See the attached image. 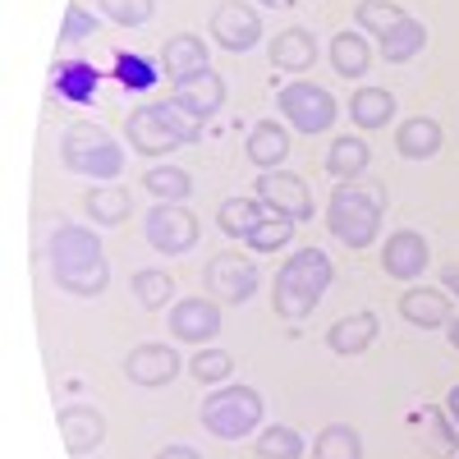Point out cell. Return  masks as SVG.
<instances>
[{
  "instance_id": "cell-29",
  "label": "cell",
  "mask_w": 459,
  "mask_h": 459,
  "mask_svg": "<svg viewBox=\"0 0 459 459\" xmlns=\"http://www.w3.org/2000/svg\"><path fill=\"white\" fill-rule=\"evenodd\" d=\"M110 74H115V83H120L129 97H138V92H152V88H157L161 60H147V56H138V51H115Z\"/></svg>"
},
{
  "instance_id": "cell-36",
  "label": "cell",
  "mask_w": 459,
  "mask_h": 459,
  "mask_svg": "<svg viewBox=\"0 0 459 459\" xmlns=\"http://www.w3.org/2000/svg\"><path fill=\"white\" fill-rule=\"evenodd\" d=\"M418 413H423V423H428L432 455H437V459H455V450H459V428L450 423V413H446V409H437V404L418 409Z\"/></svg>"
},
{
  "instance_id": "cell-25",
  "label": "cell",
  "mask_w": 459,
  "mask_h": 459,
  "mask_svg": "<svg viewBox=\"0 0 459 459\" xmlns=\"http://www.w3.org/2000/svg\"><path fill=\"white\" fill-rule=\"evenodd\" d=\"M441 143H446V134H441V125L432 120V115H413V120H404V125L395 129V147H400L404 161H428V157H437Z\"/></svg>"
},
{
  "instance_id": "cell-23",
  "label": "cell",
  "mask_w": 459,
  "mask_h": 459,
  "mask_svg": "<svg viewBox=\"0 0 459 459\" xmlns=\"http://www.w3.org/2000/svg\"><path fill=\"white\" fill-rule=\"evenodd\" d=\"M83 212L101 225V230H110V225H125L129 216H134V198H129V188L125 184H92L88 194H83Z\"/></svg>"
},
{
  "instance_id": "cell-31",
  "label": "cell",
  "mask_w": 459,
  "mask_h": 459,
  "mask_svg": "<svg viewBox=\"0 0 459 459\" xmlns=\"http://www.w3.org/2000/svg\"><path fill=\"white\" fill-rule=\"evenodd\" d=\"M143 188L157 203H184L188 194H194V175H188L184 166H152L143 175Z\"/></svg>"
},
{
  "instance_id": "cell-35",
  "label": "cell",
  "mask_w": 459,
  "mask_h": 459,
  "mask_svg": "<svg viewBox=\"0 0 459 459\" xmlns=\"http://www.w3.org/2000/svg\"><path fill=\"white\" fill-rule=\"evenodd\" d=\"M294 239V221H285V216H266V221H257L248 235H244V244L253 248V253H281L285 244Z\"/></svg>"
},
{
  "instance_id": "cell-22",
  "label": "cell",
  "mask_w": 459,
  "mask_h": 459,
  "mask_svg": "<svg viewBox=\"0 0 459 459\" xmlns=\"http://www.w3.org/2000/svg\"><path fill=\"white\" fill-rule=\"evenodd\" d=\"M326 56H331V69L340 74V79H363V74L372 69L368 32H359V28L335 32V37H331V47H326Z\"/></svg>"
},
{
  "instance_id": "cell-11",
  "label": "cell",
  "mask_w": 459,
  "mask_h": 459,
  "mask_svg": "<svg viewBox=\"0 0 459 459\" xmlns=\"http://www.w3.org/2000/svg\"><path fill=\"white\" fill-rule=\"evenodd\" d=\"M212 42L221 51H253L262 42V10H248V0H221L212 14Z\"/></svg>"
},
{
  "instance_id": "cell-8",
  "label": "cell",
  "mask_w": 459,
  "mask_h": 459,
  "mask_svg": "<svg viewBox=\"0 0 459 459\" xmlns=\"http://www.w3.org/2000/svg\"><path fill=\"white\" fill-rule=\"evenodd\" d=\"M143 230H147V244L166 253V257H179L198 244V216L188 212L184 203H157L147 216H143Z\"/></svg>"
},
{
  "instance_id": "cell-14",
  "label": "cell",
  "mask_w": 459,
  "mask_h": 459,
  "mask_svg": "<svg viewBox=\"0 0 459 459\" xmlns=\"http://www.w3.org/2000/svg\"><path fill=\"white\" fill-rule=\"evenodd\" d=\"M125 377L134 381V386H170V381L179 377V354L170 350V344H138V350H129L125 359Z\"/></svg>"
},
{
  "instance_id": "cell-4",
  "label": "cell",
  "mask_w": 459,
  "mask_h": 459,
  "mask_svg": "<svg viewBox=\"0 0 459 459\" xmlns=\"http://www.w3.org/2000/svg\"><path fill=\"white\" fill-rule=\"evenodd\" d=\"M125 138L138 157H170L175 147L203 138V120H194L175 101H147L125 115Z\"/></svg>"
},
{
  "instance_id": "cell-39",
  "label": "cell",
  "mask_w": 459,
  "mask_h": 459,
  "mask_svg": "<svg viewBox=\"0 0 459 459\" xmlns=\"http://www.w3.org/2000/svg\"><path fill=\"white\" fill-rule=\"evenodd\" d=\"M188 372H194V381H203V386H225V377L235 372V359H230L225 350H198L194 363H188Z\"/></svg>"
},
{
  "instance_id": "cell-45",
  "label": "cell",
  "mask_w": 459,
  "mask_h": 459,
  "mask_svg": "<svg viewBox=\"0 0 459 459\" xmlns=\"http://www.w3.org/2000/svg\"><path fill=\"white\" fill-rule=\"evenodd\" d=\"M446 335H450V344H455V350H459V317H455V322L446 326Z\"/></svg>"
},
{
  "instance_id": "cell-27",
  "label": "cell",
  "mask_w": 459,
  "mask_h": 459,
  "mask_svg": "<svg viewBox=\"0 0 459 459\" xmlns=\"http://www.w3.org/2000/svg\"><path fill=\"white\" fill-rule=\"evenodd\" d=\"M51 83H56V92H60L65 101L88 106V101L97 97L101 74H97V65H88V60H60V65L51 69Z\"/></svg>"
},
{
  "instance_id": "cell-20",
  "label": "cell",
  "mask_w": 459,
  "mask_h": 459,
  "mask_svg": "<svg viewBox=\"0 0 459 459\" xmlns=\"http://www.w3.org/2000/svg\"><path fill=\"white\" fill-rule=\"evenodd\" d=\"M266 60H272L276 69L285 74H303V69H313L317 65V37L308 28H281L272 37V47H266Z\"/></svg>"
},
{
  "instance_id": "cell-44",
  "label": "cell",
  "mask_w": 459,
  "mask_h": 459,
  "mask_svg": "<svg viewBox=\"0 0 459 459\" xmlns=\"http://www.w3.org/2000/svg\"><path fill=\"white\" fill-rule=\"evenodd\" d=\"M257 5H262V10H294L299 0H257Z\"/></svg>"
},
{
  "instance_id": "cell-33",
  "label": "cell",
  "mask_w": 459,
  "mask_h": 459,
  "mask_svg": "<svg viewBox=\"0 0 459 459\" xmlns=\"http://www.w3.org/2000/svg\"><path fill=\"white\" fill-rule=\"evenodd\" d=\"M134 294L143 308H166V303L175 299V276L166 272V266H143V272H134Z\"/></svg>"
},
{
  "instance_id": "cell-17",
  "label": "cell",
  "mask_w": 459,
  "mask_h": 459,
  "mask_svg": "<svg viewBox=\"0 0 459 459\" xmlns=\"http://www.w3.org/2000/svg\"><path fill=\"white\" fill-rule=\"evenodd\" d=\"M400 317H404L409 326L437 331V326H450V322H455V303H450L446 290L413 285V290H404V299H400Z\"/></svg>"
},
{
  "instance_id": "cell-12",
  "label": "cell",
  "mask_w": 459,
  "mask_h": 459,
  "mask_svg": "<svg viewBox=\"0 0 459 459\" xmlns=\"http://www.w3.org/2000/svg\"><path fill=\"white\" fill-rule=\"evenodd\" d=\"M170 335L175 340H188V344H207L221 335V303L216 299H179L170 308Z\"/></svg>"
},
{
  "instance_id": "cell-30",
  "label": "cell",
  "mask_w": 459,
  "mask_h": 459,
  "mask_svg": "<svg viewBox=\"0 0 459 459\" xmlns=\"http://www.w3.org/2000/svg\"><path fill=\"white\" fill-rule=\"evenodd\" d=\"M266 216H272V207H266L262 198H225L216 207V225H221V235H230V239H244L248 230L257 221H266Z\"/></svg>"
},
{
  "instance_id": "cell-34",
  "label": "cell",
  "mask_w": 459,
  "mask_h": 459,
  "mask_svg": "<svg viewBox=\"0 0 459 459\" xmlns=\"http://www.w3.org/2000/svg\"><path fill=\"white\" fill-rule=\"evenodd\" d=\"M253 450H257L262 459H303V455H308L303 437H299L294 428H285V423H276V428H262Z\"/></svg>"
},
{
  "instance_id": "cell-5",
  "label": "cell",
  "mask_w": 459,
  "mask_h": 459,
  "mask_svg": "<svg viewBox=\"0 0 459 459\" xmlns=\"http://www.w3.org/2000/svg\"><path fill=\"white\" fill-rule=\"evenodd\" d=\"M60 166L74 170V175H88V179L106 184V179H115L125 170V147L115 143L101 125L74 120L65 129V138H60Z\"/></svg>"
},
{
  "instance_id": "cell-42",
  "label": "cell",
  "mask_w": 459,
  "mask_h": 459,
  "mask_svg": "<svg viewBox=\"0 0 459 459\" xmlns=\"http://www.w3.org/2000/svg\"><path fill=\"white\" fill-rule=\"evenodd\" d=\"M441 285H446L450 299H459V266H446V272H441Z\"/></svg>"
},
{
  "instance_id": "cell-41",
  "label": "cell",
  "mask_w": 459,
  "mask_h": 459,
  "mask_svg": "<svg viewBox=\"0 0 459 459\" xmlns=\"http://www.w3.org/2000/svg\"><path fill=\"white\" fill-rule=\"evenodd\" d=\"M157 459H203L194 446H184V441H175V446H161L157 450Z\"/></svg>"
},
{
  "instance_id": "cell-1",
  "label": "cell",
  "mask_w": 459,
  "mask_h": 459,
  "mask_svg": "<svg viewBox=\"0 0 459 459\" xmlns=\"http://www.w3.org/2000/svg\"><path fill=\"white\" fill-rule=\"evenodd\" d=\"M47 266H51V281L74 294V299H97L110 285V262L101 253V239L83 225H56L51 239H47Z\"/></svg>"
},
{
  "instance_id": "cell-43",
  "label": "cell",
  "mask_w": 459,
  "mask_h": 459,
  "mask_svg": "<svg viewBox=\"0 0 459 459\" xmlns=\"http://www.w3.org/2000/svg\"><path fill=\"white\" fill-rule=\"evenodd\" d=\"M446 413H450V423L459 428V386H450V395H446Z\"/></svg>"
},
{
  "instance_id": "cell-40",
  "label": "cell",
  "mask_w": 459,
  "mask_h": 459,
  "mask_svg": "<svg viewBox=\"0 0 459 459\" xmlns=\"http://www.w3.org/2000/svg\"><path fill=\"white\" fill-rule=\"evenodd\" d=\"M97 32V19L83 10V5H69L65 10V28H60V47H74V42H83V37Z\"/></svg>"
},
{
  "instance_id": "cell-15",
  "label": "cell",
  "mask_w": 459,
  "mask_h": 459,
  "mask_svg": "<svg viewBox=\"0 0 459 459\" xmlns=\"http://www.w3.org/2000/svg\"><path fill=\"white\" fill-rule=\"evenodd\" d=\"M203 69H212V56H207L198 32H170L161 42V74L170 83H184V79H194V74H203Z\"/></svg>"
},
{
  "instance_id": "cell-37",
  "label": "cell",
  "mask_w": 459,
  "mask_h": 459,
  "mask_svg": "<svg viewBox=\"0 0 459 459\" xmlns=\"http://www.w3.org/2000/svg\"><path fill=\"white\" fill-rule=\"evenodd\" d=\"M354 19H359V32H368V37H386V32L404 19V10L391 5V0H363V5L354 10Z\"/></svg>"
},
{
  "instance_id": "cell-24",
  "label": "cell",
  "mask_w": 459,
  "mask_h": 459,
  "mask_svg": "<svg viewBox=\"0 0 459 459\" xmlns=\"http://www.w3.org/2000/svg\"><path fill=\"white\" fill-rule=\"evenodd\" d=\"M368 166H372V147L359 138V134H340V138H331V147H326V175L331 179H363L368 175Z\"/></svg>"
},
{
  "instance_id": "cell-7",
  "label": "cell",
  "mask_w": 459,
  "mask_h": 459,
  "mask_svg": "<svg viewBox=\"0 0 459 459\" xmlns=\"http://www.w3.org/2000/svg\"><path fill=\"white\" fill-rule=\"evenodd\" d=\"M276 110L285 115V125L299 134H326L340 115V101L322 88V83H285L276 92Z\"/></svg>"
},
{
  "instance_id": "cell-10",
  "label": "cell",
  "mask_w": 459,
  "mask_h": 459,
  "mask_svg": "<svg viewBox=\"0 0 459 459\" xmlns=\"http://www.w3.org/2000/svg\"><path fill=\"white\" fill-rule=\"evenodd\" d=\"M203 281H207V290H212L216 303H248L253 290H257V281H262V272H257V262L248 253L225 248V253H216L207 262Z\"/></svg>"
},
{
  "instance_id": "cell-32",
  "label": "cell",
  "mask_w": 459,
  "mask_h": 459,
  "mask_svg": "<svg viewBox=\"0 0 459 459\" xmlns=\"http://www.w3.org/2000/svg\"><path fill=\"white\" fill-rule=\"evenodd\" d=\"M308 455L313 459H363V437L350 423H331V428L317 432V441H313Z\"/></svg>"
},
{
  "instance_id": "cell-6",
  "label": "cell",
  "mask_w": 459,
  "mask_h": 459,
  "mask_svg": "<svg viewBox=\"0 0 459 459\" xmlns=\"http://www.w3.org/2000/svg\"><path fill=\"white\" fill-rule=\"evenodd\" d=\"M266 404L253 386H212V395L198 404V423L216 441H244L248 432H262Z\"/></svg>"
},
{
  "instance_id": "cell-21",
  "label": "cell",
  "mask_w": 459,
  "mask_h": 459,
  "mask_svg": "<svg viewBox=\"0 0 459 459\" xmlns=\"http://www.w3.org/2000/svg\"><path fill=\"white\" fill-rule=\"evenodd\" d=\"M244 157H248L257 170H281L285 157H290V129H285L281 120H257V125L248 129Z\"/></svg>"
},
{
  "instance_id": "cell-3",
  "label": "cell",
  "mask_w": 459,
  "mask_h": 459,
  "mask_svg": "<svg viewBox=\"0 0 459 459\" xmlns=\"http://www.w3.org/2000/svg\"><path fill=\"white\" fill-rule=\"evenodd\" d=\"M331 281H335V266H331V257L322 248H294L285 257V266L276 272V285H272L276 313L285 322H303L322 303Z\"/></svg>"
},
{
  "instance_id": "cell-16",
  "label": "cell",
  "mask_w": 459,
  "mask_h": 459,
  "mask_svg": "<svg viewBox=\"0 0 459 459\" xmlns=\"http://www.w3.org/2000/svg\"><path fill=\"white\" fill-rule=\"evenodd\" d=\"M60 437H65V450L69 455H88L106 441V413L92 409V404H65L60 409Z\"/></svg>"
},
{
  "instance_id": "cell-13",
  "label": "cell",
  "mask_w": 459,
  "mask_h": 459,
  "mask_svg": "<svg viewBox=\"0 0 459 459\" xmlns=\"http://www.w3.org/2000/svg\"><path fill=\"white\" fill-rule=\"evenodd\" d=\"M381 272L391 281H418L428 272V239L418 230H395V235L381 244Z\"/></svg>"
},
{
  "instance_id": "cell-26",
  "label": "cell",
  "mask_w": 459,
  "mask_h": 459,
  "mask_svg": "<svg viewBox=\"0 0 459 459\" xmlns=\"http://www.w3.org/2000/svg\"><path fill=\"white\" fill-rule=\"evenodd\" d=\"M350 120H354L359 129H386V125L395 120V92H391V88H377V83L359 88V92L350 97Z\"/></svg>"
},
{
  "instance_id": "cell-38",
  "label": "cell",
  "mask_w": 459,
  "mask_h": 459,
  "mask_svg": "<svg viewBox=\"0 0 459 459\" xmlns=\"http://www.w3.org/2000/svg\"><path fill=\"white\" fill-rule=\"evenodd\" d=\"M97 10L115 28H143L152 14H157V0H97Z\"/></svg>"
},
{
  "instance_id": "cell-28",
  "label": "cell",
  "mask_w": 459,
  "mask_h": 459,
  "mask_svg": "<svg viewBox=\"0 0 459 459\" xmlns=\"http://www.w3.org/2000/svg\"><path fill=\"white\" fill-rule=\"evenodd\" d=\"M377 47H381V60H386V65H409L418 51L428 47V28L418 23L413 14H404L386 37H377Z\"/></svg>"
},
{
  "instance_id": "cell-19",
  "label": "cell",
  "mask_w": 459,
  "mask_h": 459,
  "mask_svg": "<svg viewBox=\"0 0 459 459\" xmlns=\"http://www.w3.org/2000/svg\"><path fill=\"white\" fill-rule=\"evenodd\" d=\"M377 331H381V322H377V313H350V317H335L331 326H326V350L331 354H340V359H354V354H368L372 350V340H377Z\"/></svg>"
},
{
  "instance_id": "cell-46",
  "label": "cell",
  "mask_w": 459,
  "mask_h": 459,
  "mask_svg": "<svg viewBox=\"0 0 459 459\" xmlns=\"http://www.w3.org/2000/svg\"><path fill=\"white\" fill-rule=\"evenodd\" d=\"M455 459H459V455H455Z\"/></svg>"
},
{
  "instance_id": "cell-2",
  "label": "cell",
  "mask_w": 459,
  "mask_h": 459,
  "mask_svg": "<svg viewBox=\"0 0 459 459\" xmlns=\"http://www.w3.org/2000/svg\"><path fill=\"white\" fill-rule=\"evenodd\" d=\"M381 212H386V184L344 179L326 198V230L344 248H372L381 235Z\"/></svg>"
},
{
  "instance_id": "cell-18",
  "label": "cell",
  "mask_w": 459,
  "mask_h": 459,
  "mask_svg": "<svg viewBox=\"0 0 459 459\" xmlns=\"http://www.w3.org/2000/svg\"><path fill=\"white\" fill-rule=\"evenodd\" d=\"M179 110H188L194 120H212V115L225 106V79L216 69H203V74H194V79H184V83H175V97H170Z\"/></svg>"
},
{
  "instance_id": "cell-9",
  "label": "cell",
  "mask_w": 459,
  "mask_h": 459,
  "mask_svg": "<svg viewBox=\"0 0 459 459\" xmlns=\"http://www.w3.org/2000/svg\"><path fill=\"white\" fill-rule=\"evenodd\" d=\"M253 194L272 207L276 216H285V221H294V225H303V221L317 216V203H313V194H308V184H303V175H294V170H262L257 184H253Z\"/></svg>"
}]
</instances>
